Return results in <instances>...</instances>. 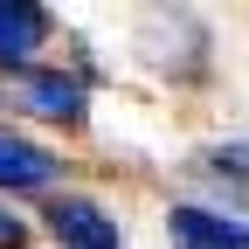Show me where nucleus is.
Here are the masks:
<instances>
[{
    "mask_svg": "<svg viewBox=\"0 0 249 249\" xmlns=\"http://www.w3.org/2000/svg\"><path fill=\"white\" fill-rule=\"evenodd\" d=\"M49 229L62 249H118V222L97 208V201H76V194H62L49 208Z\"/></svg>",
    "mask_w": 249,
    "mask_h": 249,
    "instance_id": "1",
    "label": "nucleus"
},
{
    "mask_svg": "<svg viewBox=\"0 0 249 249\" xmlns=\"http://www.w3.org/2000/svg\"><path fill=\"white\" fill-rule=\"evenodd\" d=\"M21 104L35 118H49V124H76L83 118V83L62 76V70H28L21 76Z\"/></svg>",
    "mask_w": 249,
    "mask_h": 249,
    "instance_id": "2",
    "label": "nucleus"
},
{
    "mask_svg": "<svg viewBox=\"0 0 249 249\" xmlns=\"http://www.w3.org/2000/svg\"><path fill=\"white\" fill-rule=\"evenodd\" d=\"M173 235L187 249H249V222H235V214H208V208H173L166 214Z\"/></svg>",
    "mask_w": 249,
    "mask_h": 249,
    "instance_id": "3",
    "label": "nucleus"
},
{
    "mask_svg": "<svg viewBox=\"0 0 249 249\" xmlns=\"http://www.w3.org/2000/svg\"><path fill=\"white\" fill-rule=\"evenodd\" d=\"M42 42H49V14L28 7V0H0V62H7V70H21Z\"/></svg>",
    "mask_w": 249,
    "mask_h": 249,
    "instance_id": "4",
    "label": "nucleus"
},
{
    "mask_svg": "<svg viewBox=\"0 0 249 249\" xmlns=\"http://www.w3.org/2000/svg\"><path fill=\"white\" fill-rule=\"evenodd\" d=\"M49 180H55V152H49V145L0 132V187H7V194H21V187H49Z\"/></svg>",
    "mask_w": 249,
    "mask_h": 249,
    "instance_id": "5",
    "label": "nucleus"
},
{
    "mask_svg": "<svg viewBox=\"0 0 249 249\" xmlns=\"http://www.w3.org/2000/svg\"><path fill=\"white\" fill-rule=\"evenodd\" d=\"M208 173H235V180H249V145H222V152H208Z\"/></svg>",
    "mask_w": 249,
    "mask_h": 249,
    "instance_id": "6",
    "label": "nucleus"
},
{
    "mask_svg": "<svg viewBox=\"0 0 249 249\" xmlns=\"http://www.w3.org/2000/svg\"><path fill=\"white\" fill-rule=\"evenodd\" d=\"M21 242H28V222H14V214L0 208V249H21Z\"/></svg>",
    "mask_w": 249,
    "mask_h": 249,
    "instance_id": "7",
    "label": "nucleus"
}]
</instances>
